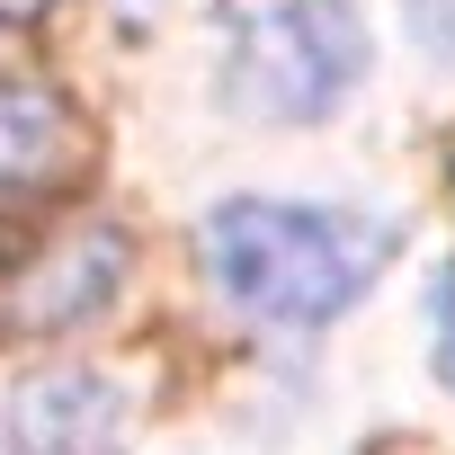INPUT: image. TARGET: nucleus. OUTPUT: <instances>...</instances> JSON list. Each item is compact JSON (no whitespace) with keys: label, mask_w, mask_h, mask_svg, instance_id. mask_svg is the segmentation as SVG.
Wrapping results in <instances>:
<instances>
[{"label":"nucleus","mask_w":455,"mask_h":455,"mask_svg":"<svg viewBox=\"0 0 455 455\" xmlns=\"http://www.w3.org/2000/svg\"><path fill=\"white\" fill-rule=\"evenodd\" d=\"M393 233L322 205H277V196H233L205 214V268L259 322H331L366 295L384 268Z\"/></svg>","instance_id":"1"},{"label":"nucleus","mask_w":455,"mask_h":455,"mask_svg":"<svg viewBox=\"0 0 455 455\" xmlns=\"http://www.w3.org/2000/svg\"><path fill=\"white\" fill-rule=\"evenodd\" d=\"M357 72H366V28L348 0H268L233 28V99L277 125L322 116L331 99L357 90Z\"/></svg>","instance_id":"2"},{"label":"nucleus","mask_w":455,"mask_h":455,"mask_svg":"<svg viewBox=\"0 0 455 455\" xmlns=\"http://www.w3.org/2000/svg\"><path fill=\"white\" fill-rule=\"evenodd\" d=\"M125 233L116 223H72V233L36 242L28 259L0 268V339H45V331H81L116 286H125Z\"/></svg>","instance_id":"3"},{"label":"nucleus","mask_w":455,"mask_h":455,"mask_svg":"<svg viewBox=\"0 0 455 455\" xmlns=\"http://www.w3.org/2000/svg\"><path fill=\"white\" fill-rule=\"evenodd\" d=\"M10 428H19L28 455H116L125 428H134V411H125V393L108 375L63 366V375H36L10 402Z\"/></svg>","instance_id":"4"},{"label":"nucleus","mask_w":455,"mask_h":455,"mask_svg":"<svg viewBox=\"0 0 455 455\" xmlns=\"http://www.w3.org/2000/svg\"><path fill=\"white\" fill-rule=\"evenodd\" d=\"M72 161H81V116H72V99L45 90V81L0 72V205L54 188Z\"/></svg>","instance_id":"5"},{"label":"nucleus","mask_w":455,"mask_h":455,"mask_svg":"<svg viewBox=\"0 0 455 455\" xmlns=\"http://www.w3.org/2000/svg\"><path fill=\"white\" fill-rule=\"evenodd\" d=\"M402 10H411V28H419V45L455 63V0H402Z\"/></svg>","instance_id":"6"},{"label":"nucleus","mask_w":455,"mask_h":455,"mask_svg":"<svg viewBox=\"0 0 455 455\" xmlns=\"http://www.w3.org/2000/svg\"><path fill=\"white\" fill-rule=\"evenodd\" d=\"M437 375L455 384V277H446V295H437Z\"/></svg>","instance_id":"7"},{"label":"nucleus","mask_w":455,"mask_h":455,"mask_svg":"<svg viewBox=\"0 0 455 455\" xmlns=\"http://www.w3.org/2000/svg\"><path fill=\"white\" fill-rule=\"evenodd\" d=\"M45 10V0H0V19H36Z\"/></svg>","instance_id":"8"}]
</instances>
